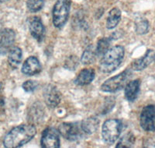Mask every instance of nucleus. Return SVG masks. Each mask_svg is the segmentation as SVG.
Segmentation results:
<instances>
[{
	"mask_svg": "<svg viewBox=\"0 0 155 148\" xmlns=\"http://www.w3.org/2000/svg\"><path fill=\"white\" fill-rule=\"evenodd\" d=\"M37 133L34 125H20L11 129L5 136L3 144L5 147L17 148L29 143Z\"/></svg>",
	"mask_w": 155,
	"mask_h": 148,
	"instance_id": "1",
	"label": "nucleus"
},
{
	"mask_svg": "<svg viewBox=\"0 0 155 148\" xmlns=\"http://www.w3.org/2000/svg\"><path fill=\"white\" fill-rule=\"evenodd\" d=\"M125 50L121 45H116L109 48L102 56L99 69L105 73H109L116 70L124 60Z\"/></svg>",
	"mask_w": 155,
	"mask_h": 148,
	"instance_id": "2",
	"label": "nucleus"
},
{
	"mask_svg": "<svg viewBox=\"0 0 155 148\" xmlns=\"http://www.w3.org/2000/svg\"><path fill=\"white\" fill-rule=\"evenodd\" d=\"M131 76V71L130 69H127L118 75L106 80L101 86V90L107 93H113L122 90L127 84Z\"/></svg>",
	"mask_w": 155,
	"mask_h": 148,
	"instance_id": "3",
	"label": "nucleus"
},
{
	"mask_svg": "<svg viewBox=\"0 0 155 148\" xmlns=\"http://www.w3.org/2000/svg\"><path fill=\"white\" fill-rule=\"evenodd\" d=\"M123 124L119 119H109L103 123L102 136L105 143L112 144L115 143L122 132Z\"/></svg>",
	"mask_w": 155,
	"mask_h": 148,
	"instance_id": "4",
	"label": "nucleus"
},
{
	"mask_svg": "<svg viewBox=\"0 0 155 148\" xmlns=\"http://www.w3.org/2000/svg\"><path fill=\"white\" fill-rule=\"evenodd\" d=\"M71 0H58L52 12L53 23L55 27L60 28L65 24L70 12Z\"/></svg>",
	"mask_w": 155,
	"mask_h": 148,
	"instance_id": "5",
	"label": "nucleus"
},
{
	"mask_svg": "<svg viewBox=\"0 0 155 148\" xmlns=\"http://www.w3.org/2000/svg\"><path fill=\"white\" fill-rule=\"evenodd\" d=\"M58 132L66 139L75 141L82 136L83 132L81 124L78 122H64L58 127Z\"/></svg>",
	"mask_w": 155,
	"mask_h": 148,
	"instance_id": "6",
	"label": "nucleus"
},
{
	"mask_svg": "<svg viewBox=\"0 0 155 148\" xmlns=\"http://www.w3.org/2000/svg\"><path fill=\"white\" fill-rule=\"evenodd\" d=\"M140 122L143 130L155 131V105L150 104L143 107L140 113Z\"/></svg>",
	"mask_w": 155,
	"mask_h": 148,
	"instance_id": "7",
	"label": "nucleus"
},
{
	"mask_svg": "<svg viewBox=\"0 0 155 148\" xmlns=\"http://www.w3.org/2000/svg\"><path fill=\"white\" fill-rule=\"evenodd\" d=\"M54 128H47L43 132L41 139V145L43 148H58L60 147L59 133Z\"/></svg>",
	"mask_w": 155,
	"mask_h": 148,
	"instance_id": "8",
	"label": "nucleus"
},
{
	"mask_svg": "<svg viewBox=\"0 0 155 148\" xmlns=\"http://www.w3.org/2000/svg\"><path fill=\"white\" fill-rule=\"evenodd\" d=\"M16 33L10 28H4L0 30V55L7 54L15 42Z\"/></svg>",
	"mask_w": 155,
	"mask_h": 148,
	"instance_id": "9",
	"label": "nucleus"
},
{
	"mask_svg": "<svg viewBox=\"0 0 155 148\" xmlns=\"http://www.w3.org/2000/svg\"><path fill=\"white\" fill-rule=\"evenodd\" d=\"M44 98L48 107L54 108L60 104L61 96L56 86L49 84L44 89Z\"/></svg>",
	"mask_w": 155,
	"mask_h": 148,
	"instance_id": "10",
	"label": "nucleus"
},
{
	"mask_svg": "<svg viewBox=\"0 0 155 148\" xmlns=\"http://www.w3.org/2000/svg\"><path fill=\"white\" fill-rule=\"evenodd\" d=\"M29 28L31 35L38 41H41L44 37L45 28L41 19L38 16H33L29 19Z\"/></svg>",
	"mask_w": 155,
	"mask_h": 148,
	"instance_id": "11",
	"label": "nucleus"
},
{
	"mask_svg": "<svg viewBox=\"0 0 155 148\" xmlns=\"http://www.w3.org/2000/svg\"><path fill=\"white\" fill-rule=\"evenodd\" d=\"M41 71V65L38 58L35 56H30L23 64L22 72L27 76H34Z\"/></svg>",
	"mask_w": 155,
	"mask_h": 148,
	"instance_id": "12",
	"label": "nucleus"
},
{
	"mask_svg": "<svg viewBox=\"0 0 155 148\" xmlns=\"http://www.w3.org/2000/svg\"><path fill=\"white\" fill-rule=\"evenodd\" d=\"M155 53L153 50H147L144 55L140 58L136 59L132 63V68L134 70L141 71L150 65L154 60Z\"/></svg>",
	"mask_w": 155,
	"mask_h": 148,
	"instance_id": "13",
	"label": "nucleus"
},
{
	"mask_svg": "<svg viewBox=\"0 0 155 148\" xmlns=\"http://www.w3.org/2000/svg\"><path fill=\"white\" fill-rule=\"evenodd\" d=\"M44 116V107L41 103H35L30 107L28 113V119L33 124H38L41 122Z\"/></svg>",
	"mask_w": 155,
	"mask_h": 148,
	"instance_id": "14",
	"label": "nucleus"
},
{
	"mask_svg": "<svg viewBox=\"0 0 155 148\" xmlns=\"http://www.w3.org/2000/svg\"><path fill=\"white\" fill-rule=\"evenodd\" d=\"M140 87V80L134 79L127 83L125 88V97L129 101H134L138 96Z\"/></svg>",
	"mask_w": 155,
	"mask_h": 148,
	"instance_id": "15",
	"label": "nucleus"
},
{
	"mask_svg": "<svg viewBox=\"0 0 155 148\" xmlns=\"http://www.w3.org/2000/svg\"><path fill=\"white\" fill-rule=\"evenodd\" d=\"M95 72L92 69H85L78 73L74 83L79 86H85L92 83L95 79Z\"/></svg>",
	"mask_w": 155,
	"mask_h": 148,
	"instance_id": "16",
	"label": "nucleus"
},
{
	"mask_svg": "<svg viewBox=\"0 0 155 148\" xmlns=\"http://www.w3.org/2000/svg\"><path fill=\"white\" fill-rule=\"evenodd\" d=\"M83 132L86 134H92L98 129L99 125V120L96 117H89L83 120L81 123Z\"/></svg>",
	"mask_w": 155,
	"mask_h": 148,
	"instance_id": "17",
	"label": "nucleus"
},
{
	"mask_svg": "<svg viewBox=\"0 0 155 148\" xmlns=\"http://www.w3.org/2000/svg\"><path fill=\"white\" fill-rule=\"evenodd\" d=\"M22 57L23 53L21 48H19V47H13L11 48L8 55V62L10 66L13 69H16L21 62Z\"/></svg>",
	"mask_w": 155,
	"mask_h": 148,
	"instance_id": "18",
	"label": "nucleus"
},
{
	"mask_svg": "<svg viewBox=\"0 0 155 148\" xmlns=\"http://www.w3.org/2000/svg\"><path fill=\"white\" fill-rule=\"evenodd\" d=\"M121 19V11L118 8H114L109 11L106 20V27L108 29H113L120 23Z\"/></svg>",
	"mask_w": 155,
	"mask_h": 148,
	"instance_id": "19",
	"label": "nucleus"
},
{
	"mask_svg": "<svg viewBox=\"0 0 155 148\" xmlns=\"http://www.w3.org/2000/svg\"><path fill=\"white\" fill-rule=\"evenodd\" d=\"M95 56H97V55L93 45H89L85 48L84 52L82 53L81 61L84 65H88L95 61Z\"/></svg>",
	"mask_w": 155,
	"mask_h": 148,
	"instance_id": "20",
	"label": "nucleus"
},
{
	"mask_svg": "<svg viewBox=\"0 0 155 148\" xmlns=\"http://www.w3.org/2000/svg\"><path fill=\"white\" fill-rule=\"evenodd\" d=\"M111 40L112 39L110 37H103L99 40L97 43L96 48H95L97 56H102L109 49V47L111 44Z\"/></svg>",
	"mask_w": 155,
	"mask_h": 148,
	"instance_id": "21",
	"label": "nucleus"
},
{
	"mask_svg": "<svg viewBox=\"0 0 155 148\" xmlns=\"http://www.w3.org/2000/svg\"><path fill=\"white\" fill-rule=\"evenodd\" d=\"M135 143V136L132 132H128L125 134L121 139L119 140L118 143L116 145V148L124 147H132Z\"/></svg>",
	"mask_w": 155,
	"mask_h": 148,
	"instance_id": "22",
	"label": "nucleus"
},
{
	"mask_svg": "<svg viewBox=\"0 0 155 148\" xmlns=\"http://www.w3.org/2000/svg\"><path fill=\"white\" fill-rule=\"evenodd\" d=\"M44 5V0H27V7L31 12L41 10Z\"/></svg>",
	"mask_w": 155,
	"mask_h": 148,
	"instance_id": "23",
	"label": "nucleus"
},
{
	"mask_svg": "<svg viewBox=\"0 0 155 148\" xmlns=\"http://www.w3.org/2000/svg\"><path fill=\"white\" fill-rule=\"evenodd\" d=\"M149 23L145 19H139L136 22V31L139 34H143L148 31Z\"/></svg>",
	"mask_w": 155,
	"mask_h": 148,
	"instance_id": "24",
	"label": "nucleus"
},
{
	"mask_svg": "<svg viewBox=\"0 0 155 148\" xmlns=\"http://www.w3.org/2000/svg\"><path fill=\"white\" fill-rule=\"evenodd\" d=\"M23 89L26 92L31 93L34 92L38 86V83L35 80H27L23 83Z\"/></svg>",
	"mask_w": 155,
	"mask_h": 148,
	"instance_id": "25",
	"label": "nucleus"
},
{
	"mask_svg": "<svg viewBox=\"0 0 155 148\" xmlns=\"http://www.w3.org/2000/svg\"><path fill=\"white\" fill-rule=\"evenodd\" d=\"M78 65V59L77 57L75 56H70L65 62V68L70 69H74Z\"/></svg>",
	"mask_w": 155,
	"mask_h": 148,
	"instance_id": "26",
	"label": "nucleus"
},
{
	"mask_svg": "<svg viewBox=\"0 0 155 148\" xmlns=\"http://www.w3.org/2000/svg\"><path fill=\"white\" fill-rule=\"evenodd\" d=\"M5 1H6V0H0V2H5Z\"/></svg>",
	"mask_w": 155,
	"mask_h": 148,
	"instance_id": "27",
	"label": "nucleus"
},
{
	"mask_svg": "<svg viewBox=\"0 0 155 148\" xmlns=\"http://www.w3.org/2000/svg\"><path fill=\"white\" fill-rule=\"evenodd\" d=\"M154 60H155V56H154Z\"/></svg>",
	"mask_w": 155,
	"mask_h": 148,
	"instance_id": "28",
	"label": "nucleus"
}]
</instances>
